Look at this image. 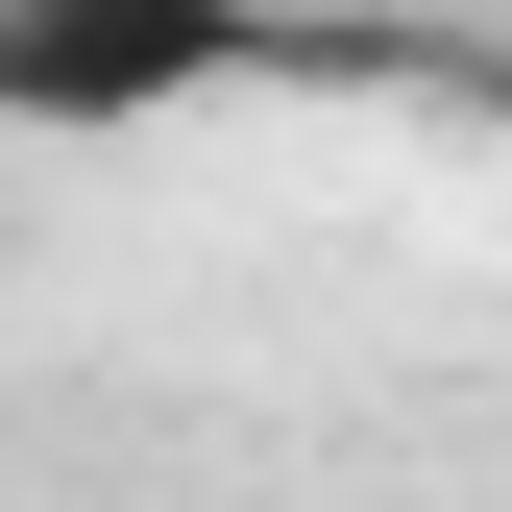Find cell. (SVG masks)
<instances>
[{
	"instance_id": "1",
	"label": "cell",
	"mask_w": 512,
	"mask_h": 512,
	"mask_svg": "<svg viewBox=\"0 0 512 512\" xmlns=\"http://www.w3.org/2000/svg\"><path fill=\"white\" fill-rule=\"evenodd\" d=\"M293 25H244V0H0V122L25 147H147V122L196 98H269Z\"/></svg>"
}]
</instances>
